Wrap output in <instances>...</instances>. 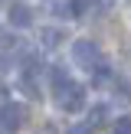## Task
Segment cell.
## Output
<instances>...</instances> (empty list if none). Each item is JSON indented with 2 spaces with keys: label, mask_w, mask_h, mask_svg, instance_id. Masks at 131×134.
<instances>
[{
  "label": "cell",
  "mask_w": 131,
  "mask_h": 134,
  "mask_svg": "<svg viewBox=\"0 0 131 134\" xmlns=\"http://www.w3.org/2000/svg\"><path fill=\"white\" fill-rule=\"evenodd\" d=\"M72 59H75V65H82V69H89V72H102L105 69L102 49H98V43H92V39H75V43H72Z\"/></svg>",
  "instance_id": "obj_1"
},
{
  "label": "cell",
  "mask_w": 131,
  "mask_h": 134,
  "mask_svg": "<svg viewBox=\"0 0 131 134\" xmlns=\"http://www.w3.org/2000/svg\"><path fill=\"white\" fill-rule=\"evenodd\" d=\"M56 105L62 111H79L85 105V88L82 85H75V82H69V85H62V88H56Z\"/></svg>",
  "instance_id": "obj_2"
},
{
  "label": "cell",
  "mask_w": 131,
  "mask_h": 134,
  "mask_svg": "<svg viewBox=\"0 0 131 134\" xmlns=\"http://www.w3.org/2000/svg\"><path fill=\"white\" fill-rule=\"evenodd\" d=\"M23 124H26V105L10 102V105L0 108V128L3 131H20Z\"/></svg>",
  "instance_id": "obj_3"
},
{
  "label": "cell",
  "mask_w": 131,
  "mask_h": 134,
  "mask_svg": "<svg viewBox=\"0 0 131 134\" xmlns=\"http://www.w3.org/2000/svg\"><path fill=\"white\" fill-rule=\"evenodd\" d=\"M33 23V16H30V10H26V7H10V26H20V30H23V26H30Z\"/></svg>",
  "instance_id": "obj_4"
},
{
  "label": "cell",
  "mask_w": 131,
  "mask_h": 134,
  "mask_svg": "<svg viewBox=\"0 0 131 134\" xmlns=\"http://www.w3.org/2000/svg\"><path fill=\"white\" fill-rule=\"evenodd\" d=\"M39 39H43L46 49H52V46H59V43L66 39V33H62V30H52V26H46V30H39Z\"/></svg>",
  "instance_id": "obj_5"
},
{
  "label": "cell",
  "mask_w": 131,
  "mask_h": 134,
  "mask_svg": "<svg viewBox=\"0 0 131 134\" xmlns=\"http://www.w3.org/2000/svg\"><path fill=\"white\" fill-rule=\"evenodd\" d=\"M49 79H52V88H62V85H69L72 79H69V72L62 69V65H56V69L49 72Z\"/></svg>",
  "instance_id": "obj_6"
},
{
  "label": "cell",
  "mask_w": 131,
  "mask_h": 134,
  "mask_svg": "<svg viewBox=\"0 0 131 134\" xmlns=\"http://www.w3.org/2000/svg\"><path fill=\"white\" fill-rule=\"evenodd\" d=\"M85 10H92V0H69V13L72 16H82Z\"/></svg>",
  "instance_id": "obj_7"
},
{
  "label": "cell",
  "mask_w": 131,
  "mask_h": 134,
  "mask_svg": "<svg viewBox=\"0 0 131 134\" xmlns=\"http://www.w3.org/2000/svg\"><path fill=\"white\" fill-rule=\"evenodd\" d=\"M115 134H131V118H118V128Z\"/></svg>",
  "instance_id": "obj_8"
},
{
  "label": "cell",
  "mask_w": 131,
  "mask_h": 134,
  "mask_svg": "<svg viewBox=\"0 0 131 134\" xmlns=\"http://www.w3.org/2000/svg\"><path fill=\"white\" fill-rule=\"evenodd\" d=\"M66 134H92V124L85 121V124H75V128H69Z\"/></svg>",
  "instance_id": "obj_9"
},
{
  "label": "cell",
  "mask_w": 131,
  "mask_h": 134,
  "mask_svg": "<svg viewBox=\"0 0 131 134\" xmlns=\"http://www.w3.org/2000/svg\"><path fill=\"white\" fill-rule=\"evenodd\" d=\"M92 10H102V13H108V10H111V0H92Z\"/></svg>",
  "instance_id": "obj_10"
},
{
  "label": "cell",
  "mask_w": 131,
  "mask_h": 134,
  "mask_svg": "<svg viewBox=\"0 0 131 134\" xmlns=\"http://www.w3.org/2000/svg\"><path fill=\"white\" fill-rule=\"evenodd\" d=\"M7 72H10V59H7V56H0V79H3Z\"/></svg>",
  "instance_id": "obj_11"
}]
</instances>
